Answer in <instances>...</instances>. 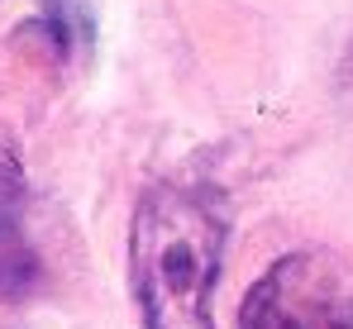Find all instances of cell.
Segmentation results:
<instances>
[{"instance_id": "6da1fadb", "label": "cell", "mask_w": 353, "mask_h": 329, "mask_svg": "<svg viewBox=\"0 0 353 329\" xmlns=\"http://www.w3.org/2000/svg\"><path fill=\"white\" fill-rule=\"evenodd\" d=\"M230 224L191 186L158 181L129 224V291L143 329H215V281Z\"/></svg>"}, {"instance_id": "7a4b0ae2", "label": "cell", "mask_w": 353, "mask_h": 329, "mask_svg": "<svg viewBox=\"0 0 353 329\" xmlns=\"http://www.w3.org/2000/svg\"><path fill=\"white\" fill-rule=\"evenodd\" d=\"M234 329H353V281L325 248H296L258 277Z\"/></svg>"}, {"instance_id": "3957f363", "label": "cell", "mask_w": 353, "mask_h": 329, "mask_svg": "<svg viewBox=\"0 0 353 329\" xmlns=\"http://www.w3.org/2000/svg\"><path fill=\"white\" fill-rule=\"evenodd\" d=\"M19 196H24L19 167L0 153V296L5 301H24L43 277V263L19 219Z\"/></svg>"}]
</instances>
